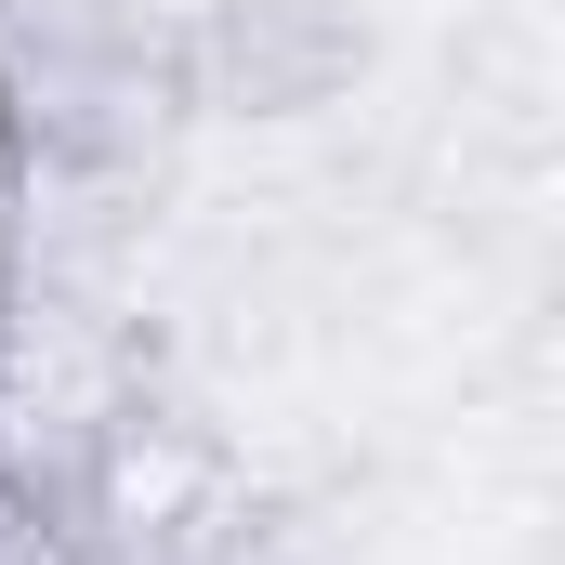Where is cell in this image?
Listing matches in <instances>:
<instances>
[{"mask_svg": "<svg viewBox=\"0 0 565 565\" xmlns=\"http://www.w3.org/2000/svg\"><path fill=\"white\" fill-rule=\"evenodd\" d=\"M171 79V26L132 0H13L0 13V93L40 158H119Z\"/></svg>", "mask_w": 565, "mask_h": 565, "instance_id": "6da1fadb", "label": "cell"}, {"mask_svg": "<svg viewBox=\"0 0 565 565\" xmlns=\"http://www.w3.org/2000/svg\"><path fill=\"white\" fill-rule=\"evenodd\" d=\"M369 79V13L355 0H198L171 26V93L211 119H316Z\"/></svg>", "mask_w": 565, "mask_h": 565, "instance_id": "7a4b0ae2", "label": "cell"}]
</instances>
